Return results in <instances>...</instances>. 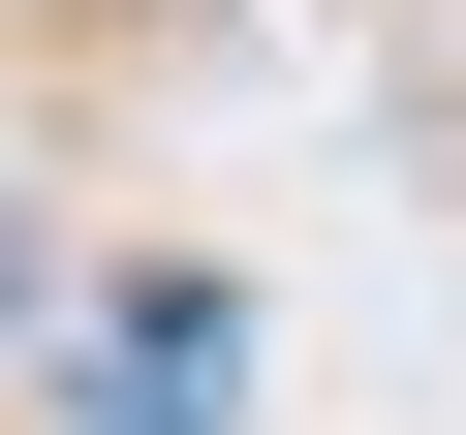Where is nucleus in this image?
<instances>
[{
  "label": "nucleus",
  "mask_w": 466,
  "mask_h": 435,
  "mask_svg": "<svg viewBox=\"0 0 466 435\" xmlns=\"http://www.w3.org/2000/svg\"><path fill=\"white\" fill-rule=\"evenodd\" d=\"M0 342H63V218H32V187H0Z\"/></svg>",
  "instance_id": "obj_1"
}]
</instances>
